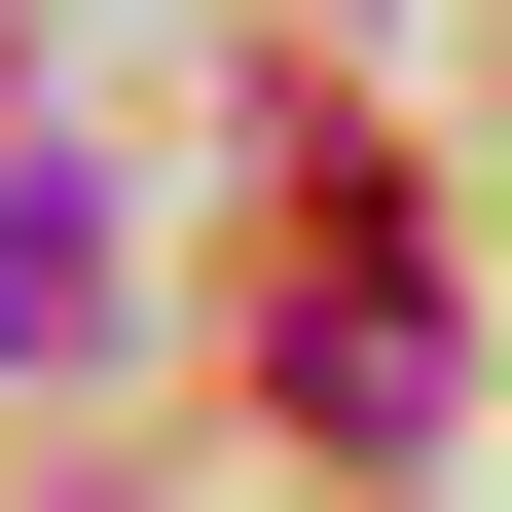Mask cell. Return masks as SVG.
<instances>
[{"label": "cell", "mask_w": 512, "mask_h": 512, "mask_svg": "<svg viewBox=\"0 0 512 512\" xmlns=\"http://www.w3.org/2000/svg\"><path fill=\"white\" fill-rule=\"evenodd\" d=\"M74 330H110V183H74V147H0V366H74Z\"/></svg>", "instance_id": "cell-1"}, {"label": "cell", "mask_w": 512, "mask_h": 512, "mask_svg": "<svg viewBox=\"0 0 512 512\" xmlns=\"http://www.w3.org/2000/svg\"><path fill=\"white\" fill-rule=\"evenodd\" d=\"M0 37H37V0H0Z\"/></svg>", "instance_id": "cell-2"}]
</instances>
